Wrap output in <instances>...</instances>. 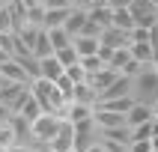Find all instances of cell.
I'll list each match as a JSON object with an SVG mask.
<instances>
[{
	"label": "cell",
	"mask_w": 158,
	"mask_h": 152,
	"mask_svg": "<svg viewBox=\"0 0 158 152\" xmlns=\"http://www.w3.org/2000/svg\"><path fill=\"white\" fill-rule=\"evenodd\" d=\"M30 89H33L36 101L42 105L45 113H57L60 119H66V107H69V101H66V96L60 92V87L57 84H51V80H33L30 84Z\"/></svg>",
	"instance_id": "1"
},
{
	"label": "cell",
	"mask_w": 158,
	"mask_h": 152,
	"mask_svg": "<svg viewBox=\"0 0 158 152\" xmlns=\"http://www.w3.org/2000/svg\"><path fill=\"white\" fill-rule=\"evenodd\" d=\"M134 101H140V105H155L158 101V72L155 66H143L137 75H134Z\"/></svg>",
	"instance_id": "2"
},
{
	"label": "cell",
	"mask_w": 158,
	"mask_h": 152,
	"mask_svg": "<svg viewBox=\"0 0 158 152\" xmlns=\"http://www.w3.org/2000/svg\"><path fill=\"white\" fill-rule=\"evenodd\" d=\"M60 122H63V119L57 113H42L33 122V140H30V146L39 149V152H45V149H48V143L54 140V134L60 131Z\"/></svg>",
	"instance_id": "3"
},
{
	"label": "cell",
	"mask_w": 158,
	"mask_h": 152,
	"mask_svg": "<svg viewBox=\"0 0 158 152\" xmlns=\"http://www.w3.org/2000/svg\"><path fill=\"white\" fill-rule=\"evenodd\" d=\"M131 15H134V30L140 27V30H152L158 24V6L152 0H134L131 6Z\"/></svg>",
	"instance_id": "4"
},
{
	"label": "cell",
	"mask_w": 158,
	"mask_h": 152,
	"mask_svg": "<svg viewBox=\"0 0 158 152\" xmlns=\"http://www.w3.org/2000/svg\"><path fill=\"white\" fill-rule=\"evenodd\" d=\"M102 48H107V51L131 48V33L128 30H119V27H107V30H102Z\"/></svg>",
	"instance_id": "5"
},
{
	"label": "cell",
	"mask_w": 158,
	"mask_h": 152,
	"mask_svg": "<svg viewBox=\"0 0 158 152\" xmlns=\"http://www.w3.org/2000/svg\"><path fill=\"white\" fill-rule=\"evenodd\" d=\"M48 149H54V152L75 149V125H72L69 119H63V122H60V131L54 134V140L48 143Z\"/></svg>",
	"instance_id": "6"
},
{
	"label": "cell",
	"mask_w": 158,
	"mask_h": 152,
	"mask_svg": "<svg viewBox=\"0 0 158 152\" xmlns=\"http://www.w3.org/2000/svg\"><path fill=\"white\" fill-rule=\"evenodd\" d=\"M134 78H125V75H119V78L110 84V87L102 92V98L98 101H107V98H125V96H134Z\"/></svg>",
	"instance_id": "7"
},
{
	"label": "cell",
	"mask_w": 158,
	"mask_h": 152,
	"mask_svg": "<svg viewBox=\"0 0 158 152\" xmlns=\"http://www.w3.org/2000/svg\"><path fill=\"white\" fill-rule=\"evenodd\" d=\"M0 75H3L9 84H33V80H30V75H27V69L21 66V60H15V57H12L9 63H3V66H0Z\"/></svg>",
	"instance_id": "8"
},
{
	"label": "cell",
	"mask_w": 158,
	"mask_h": 152,
	"mask_svg": "<svg viewBox=\"0 0 158 152\" xmlns=\"http://www.w3.org/2000/svg\"><path fill=\"white\" fill-rule=\"evenodd\" d=\"M63 75H66V69H63V63L57 60V57H45V60H39V78H42V80L57 84Z\"/></svg>",
	"instance_id": "9"
},
{
	"label": "cell",
	"mask_w": 158,
	"mask_h": 152,
	"mask_svg": "<svg viewBox=\"0 0 158 152\" xmlns=\"http://www.w3.org/2000/svg\"><path fill=\"white\" fill-rule=\"evenodd\" d=\"M93 116H96V105H81V101H69V107H66V119H69L72 125L87 122V119H93Z\"/></svg>",
	"instance_id": "10"
},
{
	"label": "cell",
	"mask_w": 158,
	"mask_h": 152,
	"mask_svg": "<svg viewBox=\"0 0 158 152\" xmlns=\"http://www.w3.org/2000/svg\"><path fill=\"white\" fill-rule=\"evenodd\" d=\"M155 116H152V107L149 105H140V101H134V107L125 113V122H128V128H137V125H146L152 122Z\"/></svg>",
	"instance_id": "11"
},
{
	"label": "cell",
	"mask_w": 158,
	"mask_h": 152,
	"mask_svg": "<svg viewBox=\"0 0 158 152\" xmlns=\"http://www.w3.org/2000/svg\"><path fill=\"white\" fill-rule=\"evenodd\" d=\"M75 51L81 54V57H93V54H98L102 51V39L98 36H87V33H81V36H75Z\"/></svg>",
	"instance_id": "12"
},
{
	"label": "cell",
	"mask_w": 158,
	"mask_h": 152,
	"mask_svg": "<svg viewBox=\"0 0 158 152\" xmlns=\"http://www.w3.org/2000/svg\"><path fill=\"white\" fill-rule=\"evenodd\" d=\"M96 125L102 131H110V128H119V125H128L123 113H114V110H102L96 107Z\"/></svg>",
	"instance_id": "13"
},
{
	"label": "cell",
	"mask_w": 158,
	"mask_h": 152,
	"mask_svg": "<svg viewBox=\"0 0 158 152\" xmlns=\"http://www.w3.org/2000/svg\"><path fill=\"white\" fill-rule=\"evenodd\" d=\"M116 78H119V72L107 66V69L96 72V75H89V84H93V89H96V92H98V98H102V92H105V89L110 87V84H114Z\"/></svg>",
	"instance_id": "14"
},
{
	"label": "cell",
	"mask_w": 158,
	"mask_h": 152,
	"mask_svg": "<svg viewBox=\"0 0 158 152\" xmlns=\"http://www.w3.org/2000/svg\"><path fill=\"white\" fill-rule=\"evenodd\" d=\"M131 57L140 66H155V48H152V42H131Z\"/></svg>",
	"instance_id": "15"
},
{
	"label": "cell",
	"mask_w": 158,
	"mask_h": 152,
	"mask_svg": "<svg viewBox=\"0 0 158 152\" xmlns=\"http://www.w3.org/2000/svg\"><path fill=\"white\" fill-rule=\"evenodd\" d=\"M89 21H93L96 27H102V30H107V27H114V9L107 6V3L93 6L89 9Z\"/></svg>",
	"instance_id": "16"
},
{
	"label": "cell",
	"mask_w": 158,
	"mask_h": 152,
	"mask_svg": "<svg viewBox=\"0 0 158 152\" xmlns=\"http://www.w3.org/2000/svg\"><path fill=\"white\" fill-rule=\"evenodd\" d=\"M96 107H102V110H114V113H128L134 107V96H125V98H107V101H98Z\"/></svg>",
	"instance_id": "17"
},
{
	"label": "cell",
	"mask_w": 158,
	"mask_h": 152,
	"mask_svg": "<svg viewBox=\"0 0 158 152\" xmlns=\"http://www.w3.org/2000/svg\"><path fill=\"white\" fill-rule=\"evenodd\" d=\"M72 9H48L45 12V30H54V27H66Z\"/></svg>",
	"instance_id": "18"
},
{
	"label": "cell",
	"mask_w": 158,
	"mask_h": 152,
	"mask_svg": "<svg viewBox=\"0 0 158 152\" xmlns=\"http://www.w3.org/2000/svg\"><path fill=\"white\" fill-rule=\"evenodd\" d=\"M18 113L24 116V119H30V122H36V119H39V116L45 113V110H42V105L36 101L33 89H30V96H27V101H24V105H21V110H18Z\"/></svg>",
	"instance_id": "19"
},
{
	"label": "cell",
	"mask_w": 158,
	"mask_h": 152,
	"mask_svg": "<svg viewBox=\"0 0 158 152\" xmlns=\"http://www.w3.org/2000/svg\"><path fill=\"white\" fill-rule=\"evenodd\" d=\"M81 66H84V72H87V75H96V72L107 69V63H105V57H102V51L93 54V57H81Z\"/></svg>",
	"instance_id": "20"
},
{
	"label": "cell",
	"mask_w": 158,
	"mask_h": 152,
	"mask_svg": "<svg viewBox=\"0 0 158 152\" xmlns=\"http://www.w3.org/2000/svg\"><path fill=\"white\" fill-rule=\"evenodd\" d=\"M114 27L131 33V30H134V15H131V9H114Z\"/></svg>",
	"instance_id": "21"
},
{
	"label": "cell",
	"mask_w": 158,
	"mask_h": 152,
	"mask_svg": "<svg viewBox=\"0 0 158 152\" xmlns=\"http://www.w3.org/2000/svg\"><path fill=\"white\" fill-rule=\"evenodd\" d=\"M54 57H57V60L63 63V69H72V66H78V63H81V54L75 51V45H69V48H63V51H57Z\"/></svg>",
	"instance_id": "22"
},
{
	"label": "cell",
	"mask_w": 158,
	"mask_h": 152,
	"mask_svg": "<svg viewBox=\"0 0 158 152\" xmlns=\"http://www.w3.org/2000/svg\"><path fill=\"white\" fill-rule=\"evenodd\" d=\"M0 146H3V149H12V146H18V134L12 131V128H0Z\"/></svg>",
	"instance_id": "23"
},
{
	"label": "cell",
	"mask_w": 158,
	"mask_h": 152,
	"mask_svg": "<svg viewBox=\"0 0 158 152\" xmlns=\"http://www.w3.org/2000/svg\"><path fill=\"white\" fill-rule=\"evenodd\" d=\"M66 78H69V80H75V84H87V80H89V75L84 72V66L78 63V66H72V69H66Z\"/></svg>",
	"instance_id": "24"
},
{
	"label": "cell",
	"mask_w": 158,
	"mask_h": 152,
	"mask_svg": "<svg viewBox=\"0 0 158 152\" xmlns=\"http://www.w3.org/2000/svg\"><path fill=\"white\" fill-rule=\"evenodd\" d=\"M155 146H152V140H134L131 146H128V152H152Z\"/></svg>",
	"instance_id": "25"
},
{
	"label": "cell",
	"mask_w": 158,
	"mask_h": 152,
	"mask_svg": "<svg viewBox=\"0 0 158 152\" xmlns=\"http://www.w3.org/2000/svg\"><path fill=\"white\" fill-rule=\"evenodd\" d=\"M45 9H72V0H42Z\"/></svg>",
	"instance_id": "26"
},
{
	"label": "cell",
	"mask_w": 158,
	"mask_h": 152,
	"mask_svg": "<svg viewBox=\"0 0 158 152\" xmlns=\"http://www.w3.org/2000/svg\"><path fill=\"white\" fill-rule=\"evenodd\" d=\"M9 122H12V110L6 105H0V128H6Z\"/></svg>",
	"instance_id": "27"
},
{
	"label": "cell",
	"mask_w": 158,
	"mask_h": 152,
	"mask_svg": "<svg viewBox=\"0 0 158 152\" xmlns=\"http://www.w3.org/2000/svg\"><path fill=\"white\" fill-rule=\"evenodd\" d=\"M131 3H134V0H107V6H110V9H128Z\"/></svg>",
	"instance_id": "28"
},
{
	"label": "cell",
	"mask_w": 158,
	"mask_h": 152,
	"mask_svg": "<svg viewBox=\"0 0 158 152\" xmlns=\"http://www.w3.org/2000/svg\"><path fill=\"white\" fill-rule=\"evenodd\" d=\"M6 152H39V149L27 146V143H18V146H12V149H6Z\"/></svg>",
	"instance_id": "29"
},
{
	"label": "cell",
	"mask_w": 158,
	"mask_h": 152,
	"mask_svg": "<svg viewBox=\"0 0 158 152\" xmlns=\"http://www.w3.org/2000/svg\"><path fill=\"white\" fill-rule=\"evenodd\" d=\"M9 60H12V54H9L6 48H3V45H0V66H3V63H9Z\"/></svg>",
	"instance_id": "30"
},
{
	"label": "cell",
	"mask_w": 158,
	"mask_h": 152,
	"mask_svg": "<svg viewBox=\"0 0 158 152\" xmlns=\"http://www.w3.org/2000/svg\"><path fill=\"white\" fill-rule=\"evenodd\" d=\"M87 152H105V146H102V143H96V146H89Z\"/></svg>",
	"instance_id": "31"
},
{
	"label": "cell",
	"mask_w": 158,
	"mask_h": 152,
	"mask_svg": "<svg viewBox=\"0 0 158 152\" xmlns=\"http://www.w3.org/2000/svg\"><path fill=\"white\" fill-rule=\"evenodd\" d=\"M152 116H155V119H158V101H155V105H152Z\"/></svg>",
	"instance_id": "32"
},
{
	"label": "cell",
	"mask_w": 158,
	"mask_h": 152,
	"mask_svg": "<svg viewBox=\"0 0 158 152\" xmlns=\"http://www.w3.org/2000/svg\"><path fill=\"white\" fill-rule=\"evenodd\" d=\"M152 3H155V6H158V0H152Z\"/></svg>",
	"instance_id": "33"
},
{
	"label": "cell",
	"mask_w": 158,
	"mask_h": 152,
	"mask_svg": "<svg viewBox=\"0 0 158 152\" xmlns=\"http://www.w3.org/2000/svg\"><path fill=\"white\" fill-rule=\"evenodd\" d=\"M155 72H158V63H155Z\"/></svg>",
	"instance_id": "34"
},
{
	"label": "cell",
	"mask_w": 158,
	"mask_h": 152,
	"mask_svg": "<svg viewBox=\"0 0 158 152\" xmlns=\"http://www.w3.org/2000/svg\"><path fill=\"white\" fill-rule=\"evenodd\" d=\"M69 152H78V149H69Z\"/></svg>",
	"instance_id": "35"
},
{
	"label": "cell",
	"mask_w": 158,
	"mask_h": 152,
	"mask_svg": "<svg viewBox=\"0 0 158 152\" xmlns=\"http://www.w3.org/2000/svg\"><path fill=\"white\" fill-rule=\"evenodd\" d=\"M152 152H158V149H152Z\"/></svg>",
	"instance_id": "36"
}]
</instances>
